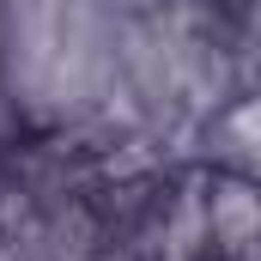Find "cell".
Here are the masks:
<instances>
[{"label": "cell", "instance_id": "1", "mask_svg": "<svg viewBox=\"0 0 261 261\" xmlns=\"http://www.w3.org/2000/svg\"><path fill=\"white\" fill-rule=\"evenodd\" d=\"M206 213H213V249L225 261H261V189L249 176L213 182Z\"/></svg>", "mask_w": 261, "mask_h": 261}]
</instances>
